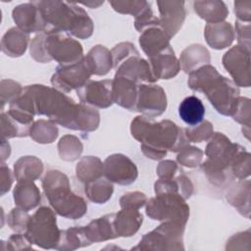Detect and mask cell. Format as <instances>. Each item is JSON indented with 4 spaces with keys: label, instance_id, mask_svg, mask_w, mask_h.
Segmentation results:
<instances>
[{
    "label": "cell",
    "instance_id": "cell-27",
    "mask_svg": "<svg viewBox=\"0 0 251 251\" xmlns=\"http://www.w3.org/2000/svg\"><path fill=\"white\" fill-rule=\"evenodd\" d=\"M155 194L176 193L183 199H188L193 193V184L191 179L183 172L170 178H159L154 183Z\"/></svg>",
    "mask_w": 251,
    "mask_h": 251
},
{
    "label": "cell",
    "instance_id": "cell-16",
    "mask_svg": "<svg viewBox=\"0 0 251 251\" xmlns=\"http://www.w3.org/2000/svg\"><path fill=\"white\" fill-rule=\"evenodd\" d=\"M160 13V26L167 36L172 39L181 28L185 18V2L184 1H157Z\"/></svg>",
    "mask_w": 251,
    "mask_h": 251
},
{
    "label": "cell",
    "instance_id": "cell-35",
    "mask_svg": "<svg viewBox=\"0 0 251 251\" xmlns=\"http://www.w3.org/2000/svg\"><path fill=\"white\" fill-rule=\"evenodd\" d=\"M90 244L84 226H71L61 230V238L56 250L72 251L89 246Z\"/></svg>",
    "mask_w": 251,
    "mask_h": 251
},
{
    "label": "cell",
    "instance_id": "cell-40",
    "mask_svg": "<svg viewBox=\"0 0 251 251\" xmlns=\"http://www.w3.org/2000/svg\"><path fill=\"white\" fill-rule=\"evenodd\" d=\"M109 4L116 12L124 15H131L134 18L151 7V2L146 0H116L109 1Z\"/></svg>",
    "mask_w": 251,
    "mask_h": 251
},
{
    "label": "cell",
    "instance_id": "cell-52",
    "mask_svg": "<svg viewBox=\"0 0 251 251\" xmlns=\"http://www.w3.org/2000/svg\"><path fill=\"white\" fill-rule=\"evenodd\" d=\"M182 171L178 165L172 160H163L161 161L156 169L157 176L159 178H170L177 176Z\"/></svg>",
    "mask_w": 251,
    "mask_h": 251
},
{
    "label": "cell",
    "instance_id": "cell-43",
    "mask_svg": "<svg viewBox=\"0 0 251 251\" xmlns=\"http://www.w3.org/2000/svg\"><path fill=\"white\" fill-rule=\"evenodd\" d=\"M184 133L189 142L200 143L202 141H208L212 137L214 134V126L212 123L204 120L194 126L185 127Z\"/></svg>",
    "mask_w": 251,
    "mask_h": 251
},
{
    "label": "cell",
    "instance_id": "cell-37",
    "mask_svg": "<svg viewBox=\"0 0 251 251\" xmlns=\"http://www.w3.org/2000/svg\"><path fill=\"white\" fill-rule=\"evenodd\" d=\"M59 135L57 125L50 120H37L35 121L29 130L30 138L40 144L53 143Z\"/></svg>",
    "mask_w": 251,
    "mask_h": 251
},
{
    "label": "cell",
    "instance_id": "cell-36",
    "mask_svg": "<svg viewBox=\"0 0 251 251\" xmlns=\"http://www.w3.org/2000/svg\"><path fill=\"white\" fill-rule=\"evenodd\" d=\"M114 192L113 182L106 177H100L84 184V193L87 199L95 204H104L111 199Z\"/></svg>",
    "mask_w": 251,
    "mask_h": 251
},
{
    "label": "cell",
    "instance_id": "cell-14",
    "mask_svg": "<svg viewBox=\"0 0 251 251\" xmlns=\"http://www.w3.org/2000/svg\"><path fill=\"white\" fill-rule=\"evenodd\" d=\"M222 62L238 87L250 86V51L235 45L224 54Z\"/></svg>",
    "mask_w": 251,
    "mask_h": 251
},
{
    "label": "cell",
    "instance_id": "cell-48",
    "mask_svg": "<svg viewBox=\"0 0 251 251\" xmlns=\"http://www.w3.org/2000/svg\"><path fill=\"white\" fill-rule=\"evenodd\" d=\"M147 200L148 198L144 193L140 191H131L123 194L119 203L121 208H131L139 210L146 205Z\"/></svg>",
    "mask_w": 251,
    "mask_h": 251
},
{
    "label": "cell",
    "instance_id": "cell-3",
    "mask_svg": "<svg viewBox=\"0 0 251 251\" xmlns=\"http://www.w3.org/2000/svg\"><path fill=\"white\" fill-rule=\"evenodd\" d=\"M33 3L42 18L43 32H65L78 39H87L92 35L93 22L86 11L75 2L40 0Z\"/></svg>",
    "mask_w": 251,
    "mask_h": 251
},
{
    "label": "cell",
    "instance_id": "cell-4",
    "mask_svg": "<svg viewBox=\"0 0 251 251\" xmlns=\"http://www.w3.org/2000/svg\"><path fill=\"white\" fill-rule=\"evenodd\" d=\"M187 84L190 89L204 93L215 110L223 116H231L240 96L238 86L210 64L190 73Z\"/></svg>",
    "mask_w": 251,
    "mask_h": 251
},
{
    "label": "cell",
    "instance_id": "cell-56",
    "mask_svg": "<svg viewBox=\"0 0 251 251\" xmlns=\"http://www.w3.org/2000/svg\"><path fill=\"white\" fill-rule=\"evenodd\" d=\"M7 140L8 139L1 137V163H4L11 154V146Z\"/></svg>",
    "mask_w": 251,
    "mask_h": 251
},
{
    "label": "cell",
    "instance_id": "cell-45",
    "mask_svg": "<svg viewBox=\"0 0 251 251\" xmlns=\"http://www.w3.org/2000/svg\"><path fill=\"white\" fill-rule=\"evenodd\" d=\"M22 85L13 79H2L0 84V96H1V109L4 110L6 104H11L16 100L23 91Z\"/></svg>",
    "mask_w": 251,
    "mask_h": 251
},
{
    "label": "cell",
    "instance_id": "cell-54",
    "mask_svg": "<svg viewBox=\"0 0 251 251\" xmlns=\"http://www.w3.org/2000/svg\"><path fill=\"white\" fill-rule=\"evenodd\" d=\"M251 2L250 1H236L234 2V14L237 21L243 23H250L251 21Z\"/></svg>",
    "mask_w": 251,
    "mask_h": 251
},
{
    "label": "cell",
    "instance_id": "cell-18",
    "mask_svg": "<svg viewBox=\"0 0 251 251\" xmlns=\"http://www.w3.org/2000/svg\"><path fill=\"white\" fill-rule=\"evenodd\" d=\"M12 18L17 27L27 34L44 31L40 12L33 1L16 6L12 11Z\"/></svg>",
    "mask_w": 251,
    "mask_h": 251
},
{
    "label": "cell",
    "instance_id": "cell-44",
    "mask_svg": "<svg viewBox=\"0 0 251 251\" xmlns=\"http://www.w3.org/2000/svg\"><path fill=\"white\" fill-rule=\"evenodd\" d=\"M203 156L204 152L200 148L188 144L179 152H177L176 162L180 166L192 169L200 166L203 160Z\"/></svg>",
    "mask_w": 251,
    "mask_h": 251
},
{
    "label": "cell",
    "instance_id": "cell-1",
    "mask_svg": "<svg viewBox=\"0 0 251 251\" xmlns=\"http://www.w3.org/2000/svg\"><path fill=\"white\" fill-rule=\"evenodd\" d=\"M9 108L31 117L45 116L56 125L74 130L94 131L100 124V113L96 108L75 103L66 93L43 84L24 87Z\"/></svg>",
    "mask_w": 251,
    "mask_h": 251
},
{
    "label": "cell",
    "instance_id": "cell-39",
    "mask_svg": "<svg viewBox=\"0 0 251 251\" xmlns=\"http://www.w3.org/2000/svg\"><path fill=\"white\" fill-rule=\"evenodd\" d=\"M31 126L21 123L8 112H1V137L9 139L14 137L29 136Z\"/></svg>",
    "mask_w": 251,
    "mask_h": 251
},
{
    "label": "cell",
    "instance_id": "cell-23",
    "mask_svg": "<svg viewBox=\"0 0 251 251\" xmlns=\"http://www.w3.org/2000/svg\"><path fill=\"white\" fill-rule=\"evenodd\" d=\"M143 223V216L139 210L121 208L115 214L114 227L118 237H130L135 234Z\"/></svg>",
    "mask_w": 251,
    "mask_h": 251
},
{
    "label": "cell",
    "instance_id": "cell-57",
    "mask_svg": "<svg viewBox=\"0 0 251 251\" xmlns=\"http://www.w3.org/2000/svg\"><path fill=\"white\" fill-rule=\"evenodd\" d=\"M103 3H104V1H86V2H78L76 4H81L86 7L91 8V9H96V8L100 7L101 5H103Z\"/></svg>",
    "mask_w": 251,
    "mask_h": 251
},
{
    "label": "cell",
    "instance_id": "cell-15",
    "mask_svg": "<svg viewBox=\"0 0 251 251\" xmlns=\"http://www.w3.org/2000/svg\"><path fill=\"white\" fill-rule=\"evenodd\" d=\"M113 79L89 80L76 90L80 103L96 108L106 109L114 104L112 95Z\"/></svg>",
    "mask_w": 251,
    "mask_h": 251
},
{
    "label": "cell",
    "instance_id": "cell-7",
    "mask_svg": "<svg viewBox=\"0 0 251 251\" xmlns=\"http://www.w3.org/2000/svg\"><path fill=\"white\" fill-rule=\"evenodd\" d=\"M242 147L238 143L231 142L223 132H214L204 151L207 158L200 164L202 171L212 184L223 186L231 180L233 176L230 172V165Z\"/></svg>",
    "mask_w": 251,
    "mask_h": 251
},
{
    "label": "cell",
    "instance_id": "cell-20",
    "mask_svg": "<svg viewBox=\"0 0 251 251\" xmlns=\"http://www.w3.org/2000/svg\"><path fill=\"white\" fill-rule=\"evenodd\" d=\"M138 85L129 78L115 75L112 84L113 102L126 110L135 111Z\"/></svg>",
    "mask_w": 251,
    "mask_h": 251
},
{
    "label": "cell",
    "instance_id": "cell-51",
    "mask_svg": "<svg viewBox=\"0 0 251 251\" xmlns=\"http://www.w3.org/2000/svg\"><path fill=\"white\" fill-rule=\"evenodd\" d=\"M250 229L245 231L237 232L233 234L227 241L226 245V250H241L249 249L250 243Z\"/></svg>",
    "mask_w": 251,
    "mask_h": 251
},
{
    "label": "cell",
    "instance_id": "cell-41",
    "mask_svg": "<svg viewBox=\"0 0 251 251\" xmlns=\"http://www.w3.org/2000/svg\"><path fill=\"white\" fill-rule=\"evenodd\" d=\"M232 119L238 124L242 125V132L245 134L246 138L249 139L250 133V119H251V106L250 99L247 97H240L237 100V103L234 107V110L231 114Z\"/></svg>",
    "mask_w": 251,
    "mask_h": 251
},
{
    "label": "cell",
    "instance_id": "cell-12",
    "mask_svg": "<svg viewBox=\"0 0 251 251\" xmlns=\"http://www.w3.org/2000/svg\"><path fill=\"white\" fill-rule=\"evenodd\" d=\"M167 106V94L160 85L155 83H141L138 85L136 112L149 118H156L165 113Z\"/></svg>",
    "mask_w": 251,
    "mask_h": 251
},
{
    "label": "cell",
    "instance_id": "cell-17",
    "mask_svg": "<svg viewBox=\"0 0 251 251\" xmlns=\"http://www.w3.org/2000/svg\"><path fill=\"white\" fill-rule=\"evenodd\" d=\"M115 75L131 79L137 84L154 83L156 78L153 75L150 64L139 55L131 56L121 63L116 69Z\"/></svg>",
    "mask_w": 251,
    "mask_h": 251
},
{
    "label": "cell",
    "instance_id": "cell-34",
    "mask_svg": "<svg viewBox=\"0 0 251 251\" xmlns=\"http://www.w3.org/2000/svg\"><path fill=\"white\" fill-rule=\"evenodd\" d=\"M76 178L83 184L94 181L104 176L103 163L96 156H84L75 166Z\"/></svg>",
    "mask_w": 251,
    "mask_h": 251
},
{
    "label": "cell",
    "instance_id": "cell-9",
    "mask_svg": "<svg viewBox=\"0 0 251 251\" xmlns=\"http://www.w3.org/2000/svg\"><path fill=\"white\" fill-rule=\"evenodd\" d=\"M185 225L176 222H163L155 229L145 233L131 250L171 251L184 250L183 233Z\"/></svg>",
    "mask_w": 251,
    "mask_h": 251
},
{
    "label": "cell",
    "instance_id": "cell-8",
    "mask_svg": "<svg viewBox=\"0 0 251 251\" xmlns=\"http://www.w3.org/2000/svg\"><path fill=\"white\" fill-rule=\"evenodd\" d=\"M25 236L33 245L42 249H56L61 238L56 212L48 206H40L27 221Z\"/></svg>",
    "mask_w": 251,
    "mask_h": 251
},
{
    "label": "cell",
    "instance_id": "cell-21",
    "mask_svg": "<svg viewBox=\"0 0 251 251\" xmlns=\"http://www.w3.org/2000/svg\"><path fill=\"white\" fill-rule=\"evenodd\" d=\"M204 37L207 44L216 50L229 47L234 38V28L228 22L207 24L204 28Z\"/></svg>",
    "mask_w": 251,
    "mask_h": 251
},
{
    "label": "cell",
    "instance_id": "cell-38",
    "mask_svg": "<svg viewBox=\"0 0 251 251\" xmlns=\"http://www.w3.org/2000/svg\"><path fill=\"white\" fill-rule=\"evenodd\" d=\"M57 148L60 159L66 162L77 160L83 151L82 142L77 136L73 134L62 136L58 142Z\"/></svg>",
    "mask_w": 251,
    "mask_h": 251
},
{
    "label": "cell",
    "instance_id": "cell-22",
    "mask_svg": "<svg viewBox=\"0 0 251 251\" xmlns=\"http://www.w3.org/2000/svg\"><path fill=\"white\" fill-rule=\"evenodd\" d=\"M170 40L161 26H153L143 30L138 38L139 45L148 58L154 57L170 48Z\"/></svg>",
    "mask_w": 251,
    "mask_h": 251
},
{
    "label": "cell",
    "instance_id": "cell-26",
    "mask_svg": "<svg viewBox=\"0 0 251 251\" xmlns=\"http://www.w3.org/2000/svg\"><path fill=\"white\" fill-rule=\"evenodd\" d=\"M178 61L180 69L184 73L190 74L205 65H209L211 62V56L205 46L195 43L182 50Z\"/></svg>",
    "mask_w": 251,
    "mask_h": 251
},
{
    "label": "cell",
    "instance_id": "cell-53",
    "mask_svg": "<svg viewBox=\"0 0 251 251\" xmlns=\"http://www.w3.org/2000/svg\"><path fill=\"white\" fill-rule=\"evenodd\" d=\"M7 249L10 250H25V249H32V244L27 239L25 234L16 232L12 234L7 240Z\"/></svg>",
    "mask_w": 251,
    "mask_h": 251
},
{
    "label": "cell",
    "instance_id": "cell-30",
    "mask_svg": "<svg viewBox=\"0 0 251 251\" xmlns=\"http://www.w3.org/2000/svg\"><path fill=\"white\" fill-rule=\"evenodd\" d=\"M28 41L29 35L14 26L8 29L2 36L1 50L9 57H21L25 53Z\"/></svg>",
    "mask_w": 251,
    "mask_h": 251
},
{
    "label": "cell",
    "instance_id": "cell-32",
    "mask_svg": "<svg viewBox=\"0 0 251 251\" xmlns=\"http://www.w3.org/2000/svg\"><path fill=\"white\" fill-rule=\"evenodd\" d=\"M44 171L42 161L35 156H23L14 163V175L17 181L38 179Z\"/></svg>",
    "mask_w": 251,
    "mask_h": 251
},
{
    "label": "cell",
    "instance_id": "cell-2",
    "mask_svg": "<svg viewBox=\"0 0 251 251\" xmlns=\"http://www.w3.org/2000/svg\"><path fill=\"white\" fill-rule=\"evenodd\" d=\"M130 133L140 143V150L151 160L163 159L168 151L177 153L189 144L184 128L170 120L154 121L143 115L130 123Z\"/></svg>",
    "mask_w": 251,
    "mask_h": 251
},
{
    "label": "cell",
    "instance_id": "cell-42",
    "mask_svg": "<svg viewBox=\"0 0 251 251\" xmlns=\"http://www.w3.org/2000/svg\"><path fill=\"white\" fill-rule=\"evenodd\" d=\"M230 172L233 177L238 179H245L250 176L251 155L245 147H242L234 156L230 165Z\"/></svg>",
    "mask_w": 251,
    "mask_h": 251
},
{
    "label": "cell",
    "instance_id": "cell-5",
    "mask_svg": "<svg viewBox=\"0 0 251 251\" xmlns=\"http://www.w3.org/2000/svg\"><path fill=\"white\" fill-rule=\"evenodd\" d=\"M29 53L38 63L54 60L61 66L73 65L84 58L80 42L65 32H39L29 44Z\"/></svg>",
    "mask_w": 251,
    "mask_h": 251
},
{
    "label": "cell",
    "instance_id": "cell-28",
    "mask_svg": "<svg viewBox=\"0 0 251 251\" xmlns=\"http://www.w3.org/2000/svg\"><path fill=\"white\" fill-rule=\"evenodd\" d=\"M84 61L92 75H105L113 69L111 51L103 45L93 46L84 56Z\"/></svg>",
    "mask_w": 251,
    "mask_h": 251
},
{
    "label": "cell",
    "instance_id": "cell-10",
    "mask_svg": "<svg viewBox=\"0 0 251 251\" xmlns=\"http://www.w3.org/2000/svg\"><path fill=\"white\" fill-rule=\"evenodd\" d=\"M147 200L146 215L155 221L176 222L186 226L189 206L186 200L176 193H161Z\"/></svg>",
    "mask_w": 251,
    "mask_h": 251
},
{
    "label": "cell",
    "instance_id": "cell-25",
    "mask_svg": "<svg viewBox=\"0 0 251 251\" xmlns=\"http://www.w3.org/2000/svg\"><path fill=\"white\" fill-rule=\"evenodd\" d=\"M114 213L104 215L98 219L92 220L86 226H84L86 236L90 243L118 238L114 227Z\"/></svg>",
    "mask_w": 251,
    "mask_h": 251
},
{
    "label": "cell",
    "instance_id": "cell-13",
    "mask_svg": "<svg viewBox=\"0 0 251 251\" xmlns=\"http://www.w3.org/2000/svg\"><path fill=\"white\" fill-rule=\"evenodd\" d=\"M104 176L113 183L129 185L138 176V170L131 159L122 153L109 155L103 162Z\"/></svg>",
    "mask_w": 251,
    "mask_h": 251
},
{
    "label": "cell",
    "instance_id": "cell-24",
    "mask_svg": "<svg viewBox=\"0 0 251 251\" xmlns=\"http://www.w3.org/2000/svg\"><path fill=\"white\" fill-rule=\"evenodd\" d=\"M13 196L16 206L27 212L36 208L41 202L39 188L31 180L18 181L14 187Z\"/></svg>",
    "mask_w": 251,
    "mask_h": 251
},
{
    "label": "cell",
    "instance_id": "cell-19",
    "mask_svg": "<svg viewBox=\"0 0 251 251\" xmlns=\"http://www.w3.org/2000/svg\"><path fill=\"white\" fill-rule=\"evenodd\" d=\"M152 73L156 80L175 77L180 71V64L171 46L162 53L148 58Z\"/></svg>",
    "mask_w": 251,
    "mask_h": 251
},
{
    "label": "cell",
    "instance_id": "cell-50",
    "mask_svg": "<svg viewBox=\"0 0 251 251\" xmlns=\"http://www.w3.org/2000/svg\"><path fill=\"white\" fill-rule=\"evenodd\" d=\"M250 31H251L250 23H243V22H239L237 20L235 21L234 33L236 34L237 43H238L237 45L245 48L248 51H250V46H251Z\"/></svg>",
    "mask_w": 251,
    "mask_h": 251
},
{
    "label": "cell",
    "instance_id": "cell-6",
    "mask_svg": "<svg viewBox=\"0 0 251 251\" xmlns=\"http://www.w3.org/2000/svg\"><path fill=\"white\" fill-rule=\"evenodd\" d=\"M41 186L51 208L57 215L76 220L86 214L85 199L72 190L69 177L63 172L48 170L41 179Z\"/></svg>",
    "mask_w": 251,
    "mask_h": 251
},
{
    "label": "cell",
    "instance_id": "cell-47",
    "mask_svg": "<svg viewBox=\"0 0 251 251\" xmlns=\"http://www.w3.org/2000/svg\"><path fill=\"white\" fill-rule=\"evenodd\" d=\"M111 54L113 59V69L115 70L127 58L139 55V52L131 42H121L111 50Z\"/></svg>",
    "mask_w": 251,
    "mask_h": 251
},
{
    "label": "cell",
    "instance_id": "cell-29",
    "mask_svg": "<svg viewBox=\"0 0 251 251\" xmlns=\"http://www.w3.org/2000/svg\"><path fill=\"white\" fill-rule=\"evenodd\" d=\"M193 9L197 16L206 21L207 24L225 22L228 17V8L222 0L194 1Z\"/></svg>",
    "mask_w": 251,
    "mask_h": 251
},
{
    "label": "cell",
    "instance_id": "cell-55",
    "mask_svg": "<svg viewBox=\"0 0 251 251\" xmlns=\"http://www.w3.org/2000/svg\"><path fill=\"white\" fill-rule=\"evenodd\" d=\"M1 196L7 193L14 181L15 175L12 173L11 169L4 163H1Z\"/></svg>",
    "mask_w": 251,
    "mask_h": 251
},
{
    "label": "cell",
    "instance_id": "cell-46",
    "mask_svg": "<svg viewBox=\"0 0 251 251\" xmlns=\"http://www.w3.org/2000/svg\"><path fill=\"white\" fill-rule=\"evenodd\" d=\"M29 216L30 215H28L27 211L20 207H16L7 215V224L12 230L19 233H25Z\"/></svg>",
    "mask_w": 251,
    "mask_h": 251
},
{
    "label": "cell",
    "instance_id": "cell-11",
    "mask_svg": "<svg viewBox=\"0 0 251 251\" xmlns=\"http://www.w3.org/2000/svg\"><path fill=\"white\" fill-rule=\"evenodd\" d=\"M90 73L84 58L73 65H59L51 76V84L54 88L69 93L72 90H77L90 80Z\"/></svg>",
    "mask_w": 251,
    "mask_h": 251
},
{
    "label": "cell",
    "instance_id": "cell-49",
    "mask_svg": "<svg viewBox=\"0 0 251 251\" xmlns=\"http://www.w3.org/2000/svg\"><path fill=\"white\" fill-rule=\"evenodd\" d=\"M153 26H160V20L154 15L151 7L145 10L134 20V27L140 33L143 30Z\"/></svg>",
    "mask_w": 251,
    "mask_h": 251
},
{
    "label": "cell",
    "instance_id": "cell-31",
    "mask_svg": "<svg viewBox=\"0 0 251 251\" xmlns=\"http://www.w3.org/2000/svg\"><path fill=\"white\" fill-rule=\"evenodd\" d=\"M227 202L234 207L239 214L250 218V180L239 179L226 193Z\"/></svg>",
    "mask_w": 251,
    "mask_h": 251
},
{
    "label": "cell",
    "instance_id": "cell-33",
    "mask_svg": "<svg viewBox=\"0 0 251 251\" xmlns=\"http://www.w3.org/2000/svg\"><path fill=\"white\" fill-rule=\"evenodd\" d=\"M178 115L188 126H194L203 121L205 116V106L198 97L190 95L180 102L178 106Z\"/></svg>",
    "mask_w": 251,
    "mask_h": 251
}]
</instances>
